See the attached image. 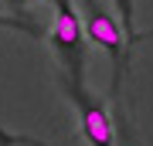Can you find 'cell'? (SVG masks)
Returning <instances> with one entry per match:
<instances>
[{
  "label": "cell",
  "mask_w": 153,
  "mask_h": 146,
  "mask_svg": "<svg viewBox=\"0 0 153 146\" xmlns=\"http://www.w3.org/2000/svg\"><path fill=\"white\" fill-rule=\"evenodd\" d=\"M51 44L58 48V54L65 58L71 88H82V54H85V27L78 17L71 0H58L55 4V27H51Z\"/></svg>",
  "instance_id": "6da1fadb"
},
{
  "label": "cell",
  "mask_w": 153,
  "mask_h": 146,
  "mask_svg": "<svg viewBox=\"0 0 153 146\" xmlns=\"http://www.w3.org/2000/svg\"><path fill=\"white\" fill-rule=\"evenodd\" d=\"M85 4V17H82V27H85V38L102 48L105 54L112 58V71H116V82H112V92H119V78H123V54H126V38L116 24V17L109 10L95 4V0H82Z\"/></svg>",
  "instance_id": "7a4b0ae2"
},
{
  "label": "cell",
  "mask_w": 153,
  "mask_h": 146,
  "mask_svg": "<svg viewBox=\"0 0 153 146\" xmlns=\"http://www.w3.org/2000/svg\"><path fill=\"white\" fill-rule=\"evenodd\" d=\"M71 95H75L78 102V116H82V133L88 146H116V129H112V119L109 112H105V105L92 99L85 92V88H71Z\"/></svg>",
  "instance_id": "3957f363"
},
{
  "label": "cell",
  "mask_w": 153,
  "mask_h": 146,
  "mask_svg": "<svg viewBox=\"0 0 153 146\" xmlns=\"http://www.w3.org/2000/svg\"><path fill=\"white\" fill-rule=\"evenodd\" d=\"M116 10L123 14V31H126V44H133V0H116Z\"/></svg>",
  "instance_id": "277c9868"
},
{
  "label": "cell",
  "mask_w": 153,
  "mask_h": 146,
  "mask_svg": "<svg viewBox=\"0 0 153 146\" xmlns=\"http://www.w3.org/2000/svg\"><path fill=\"white\" fill-rule=\"evenodd\" d=\"M146 38H153V27H150L146 34H136V38H133V44H140V41H146Z\"/></svg>",
  "instance_id": "5b68a950"
},
{
  "label": "cell",
  "mask_w": 153,
  "mask_h": 146,
  "mask_svg": "<svg viewBox=\"0 0 153 146\" xmlns=\"http://www.w3.org/2000/svg\"><path fill=\"white\" fill-rule=\"evenodd\" d=\"M10 4H27V0H10ZM48 4H58V0H48Z\"/></svg>",
  "instance_id": "8992f818"
},
{
  "label": "cell",
  "mask_w": 153,
  "mask_h": 146,
  "mask_svg": "<svg viewBox=\"0 0 153 146\" xmlns=\"http://www.w3.org/2000/svg\"><path fill=\"white\" fill-rule=\"evenodd\" d=\"M0 143H14V139H7V136H4V133H0Z\"/></svg>",
  "instance_id": "52a82bcc"
},
{
  "label": "cell",
  "mask_w": 153,
  "mask_h": 146,
  "mask_svg": "<svg viewBox=\"0 0 153 146\" xmlns=\"http://www.w3.org/2000/svg\"><path fill=\"white\" fill-rule=\"evenodd\" d=\"M126 146H129V143H126Z\"/></svg>",
  "instance_id": "ba28073f"
}]
</instances>
